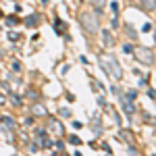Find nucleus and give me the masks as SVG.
Returning <instances> with one entry per match:
<instances>
[{
	"label": "nucleus",
	"instance_id": "1",
	"mask_svg": "<svg viewBox=\"0 0 156 156\" xmlns=\"http://www.w3.org/2000/svg\"><path fill=\"white\" fill-rule=\"evenodd\" d=\"M102 69L112 77V79H117L119 81L121 77H123V71H121V65L115 60V56H110V54H104L102 56Z\"/></svg>",
	"mask_w": 156,
	"mask_h": 156
},
{
	"label": "nucleus",
	"instance_id": "12",
	"mask_svg": "<svg viewBox=\"0 0 156 156\" xmlns=\"http://www.w3.org/2000/svg\"><path fill=\"white\" fill-rule=\"evenodd\" d=\"M110 9H112V15H117V12H119V2H112Z\"/></svg>",
	"mask_w": 156,
	"mask_h": 156
},
{
	"label": "nucleus",
	"instance_id": "18",
	"mask_svg": "<svg viewBox=\"0 0 156 156\" xmlns=\"http://www.w3.org/2000/svg\"><path fill=\"white\" fill-rule=\"evenodd\" d=\"M144 31H146V34H148V31H152V23H146L144 25Z\"/></svg>",
	"mask_w": 156,
	"mask_h": 156
},
{
	"label": "nucleus",
	"instance_id": "5",
	"mask_svg": "<svg viewBox=\"0 0 156 156\" xmlns=\"http://www.w3.org/2000/svg\"><path fill=\"white\" fill-rule=\"evenodd\" d=\"M121 104H123V110L127 112V117H131V115H133V104H131V100H123Z\"/></svg>",
	"mask_w": 156,
	"mask_h": 156
},
{
	"label": "nucleus",
	"instance_id": "17",
	"mask_svg": "<svg viewBox=\"0 0 156 156\" xmlns=\"http://www.w3.org/2000/svg\"><path fill=\"white\" fill-rule=\"evenodd\" d=\"M123 50H125V54H131L133 50H131V46H129V44H125V46H123Z\"/></svg>",
	"mask_w": 156,
	"mask_h": 156
},
{
	"label": "nucleus",
	"instance_id": "13",
	"mask_svg": "<svg viewBox=\"0 0 156 156\" xmlns=\"http://www.w3.org/2000/svg\"><path fill=\"white\" fill-rule=\"evenodd\" d=\"M110 25H112V27H119V17H117V15H112V21H110Z\"/></svg>",
	"mask_w": 156,
	"mask_h": 156
},
{
	"label": "nucleus",
	"instance_id": "7",
	"mask_svg": "<svg viewBox=\"0 0 156 156\" xmlns=\"http://www.w3.org/2000/svg\"><path fill=\"white\" fill-rule=\"evenodd\" d=\"M92 4L98 9V15L102 12V9H104V4H106V0H92Z\"/></svg>",
	"mask_w": 156,
	"mask_h": 156
},
{
	"label": "nucleus",
	"instance_id": "14",
	"mask_svg": "<svg viewBox=\"0 0 156 156\" xmlns=\"http://www.w3.org/2000/svg\"><path fill=\"white\" fill-rule=\"evenodd\" d=\"M69 142H71L73 146H77V144H79V137H77V135H71V137H69Z\"/></svg>",
	"mask_w": 156,
	"mask_h": 156
},
{
	"label": "nucleus",
	"instance_id": "19",
	"mask_svg": "<svg viewBox=\"0 0 156 156\" xmlns=\"http://www.w3.org/2000/svg\"><path fill=\"white\" fill-rule=\"evenodd\" d=\"M135 96H137L135 92H129V94H127V100H135Z\"/></svg>",
	"mask_w": 156,
	"mask_h": 156
},
{
	"label": "nucleus",
	"instance_id": "6",
	"mask_svg": "<svg viewBox=\"0 0 156 156\" xmlns=\"http://www.w3.org/2000/svg\"><path fill=\"white\" fill-rule=\"evenodd\" d=\"M102 42H104V46H106V48L112 46V36H110V31H102Z\"/></svg>",
	"mask_w": 156,
	"mask_h": 156
},
{
	"label": "nucleus",
	"instance_id": "8",
	"mask_svg": "<svg viewBox=\"0 0 156 156\" xmlns=\"http://www.w3.org/2000/svg\"><path fill=\"white\" fill-rule=\"evenodd\" d=\"M142 4H144L148 11H154V0H142Z\"/></svg>",
	"mask_w": 156,
	"mask_h": 156
},
{
	"label": "nucleus",
	"instance_id": "3",
	"mask_svg": "<svg viewBox=\"0 0 156 156\" xmlns=\"http://www.w3.org/2000/svg\"><path fill=\"white\" fill-rule=\"evenodd\" d=\"M133 52H135V58L140 60V62H144V65H152L154 62V52H152V48L140 46V48H135Z\"/></svg>",
	"mask_w": 156,
	"mask_h": 156
},
{
	"label": "nucleus",
	"instance_id": "16",
	"mask_svg": "<svg viewBox=\"0 0 156 156\" xmlns=\"http://www.w3.org/2000/svg\"><path fill=\"white\" fill-rule=\"evenodd\" d=\"M6 23H9V25H17V23H19V19H17V17H9Z\"/></svg>",
	"mask_w": 156,
	"mask_h": 156
},
{
	"label": "nucleus",
	"instance_id": "2",
	"mask_svg": "<svg viewBox=\"0 0 156 156\" xmlns=\"http://www.w3.org/2000/svg\"><path fill=\"white\" fill-rule=\"evenodd\" d=\"M79 23L87 34H96L100 29V21H98V15L96 12H81L79 15Z\"/></svg>",
	"mask_w": 156,
	"mask_h": 156
},
{
	"label": "nucleus",
	"instance_id": "9",
	"mask_svg": "<svg viewBox=\"0 0 156 156\" xmlns=\"http://www.w3.org/2000/svg\"><path fill=\"white\" fill-rule=\"evenodd\" d=\"M34 112H36V115H46V108L40 106V104H36V106H34Z\"/></svg>",
	"mask_w": 156,
	"mask_h": 156
},
{
	"label": "nucleus",
	"instance_id": "15",
	"mask_svg": "<svg viewBox=\"0 0 156 156\" xmlns=\"http://www.w3.org/2000/svg\"><path fill=\"white\" fill-rule=\"evenodd\" d=\"M60 115H62V117H71V110H69V108H60Z\"/></svg>",
	"mask_w": 156,
	"mask_h": 156
},
{
	"label": "nucleus",
	"instance_id": "11",
	"mask_svg": "<svg viewBox=\"0 0 156 156\" xmlns=\"http://www.w3.org/2000/svg\"><path fill=\"white\" fill-rule=\"evenodd\" d=\"M2 125H4L6 129H11V127H12V119H9V117H4V119H2Z\"/></svg>",
	"mask_w": 156,
	"mask_h": 156
},
{
	"label": "nucleus",
	"instance_id": "4",
	"mask_svg": "<svg viewBox=\"0 0 156 156\" xmlns=\"http://www.w3.org/2000/svg\"><path fill=\"white\" fill-rule=\"evenodd\" d=\"M48 127H50V131H52V133H56V135H62V133H65L62 125H60V121H56V119H50Z\"/></svg>",
	"mask_w": 156,
	"mask_h": 156
},
{
	"label": "nucleus",
	"instance_id": "10",
	"mask_svg": "<svg viewBox=\"0 0 156 156\" xmlns=\"http://www.w3.org/2000/svg\"><path fill=\"white\" fill-rule=\"evenodd\" d=\"M25 25H27V27H31V25H36V15H31V17H27V19H25Z\"/></svg>",
	"mask_w": 156,
	"mask_h": 156
}]
</instances>
